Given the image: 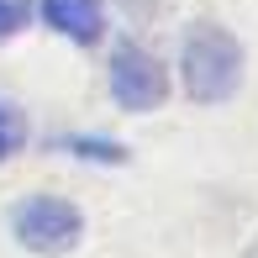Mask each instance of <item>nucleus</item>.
<instances>
[{
	"instance_id": "7",
	"label": "nucleus",
	"mask_w": 258,
	"mask_h": 258,
	"mask_svg": "<svg viewBox=\"0 0 258 258\" xmlns=\"http://www.w3.org/2000/svg\"><path fill=\"white\" fill-rule=\"evenodd\" d=\"M253 258H258V253H253Z\"/></svg>"
},
{
	"instance_id": "3",
	"label": "nucleus",
	"mask_w": 258,
	"mask_h": 258,
	"mask_svg": "<svg viewBox=\"0 0 258 258\" xmlns=\"http://www.w3.org/2000/svg\"><path fill=\"white\" fill-rule=\"evenodd\" d=\"M111 95H116L121 111H153V105H163V95H169V74H163V63L153 53L126 42V48L111 58Z\"/></svg>"
},
{
	"instance_id": "1",
	"label": "nucleus",
	"mask_w": 258,
	"mask_h": 258,
	"mask_svg": "<svg viewBox=\"0 0 258 258\" xmlns=\"http://www.w3.org/2000/svg\"><path fill=\"white\" fill-rule=\"evenodd\" d=\"M179 79L190 100H227L242 79V48L227 27L216 21H195L179 42Z\"/></svg>"
},
{
	"instance_id": "2",
	"label": "nucleus",
	"mask_w": 258,
	"mask_h": 258,
	"mask_svg": "<svg viewBox=\"0 0 258 258\" xmlns=\"http://www.w3.org/2000/svg\"><path fill=\"white\" fill-rule=\"evenodd\" d=\"M11 227H16L21 248H32V253H63V248L79 242L85 216H79V206L63 201V195H27V201L11 211Z\"/></svg>"
},
{
	"instance_id": "5",
	"label": "nucleus",
	"mask_w": 258,
	"mask_h": 258,
	"mask_svg": "<svg viewBox=\"0 0 258 258\" xmlns=\"http://www.w3.org/2000/svg\"><path fill=\"white\" fill-rule=\"evenodd\" d=\"M27 148V121L11 100H0V158H16Z\"/></svg>"
},
{
	"instance_id": "6",
	"label": "nucleus",
	"mask_w": 258,
	"mask_h": 258,
	"mask_svg": "<svg viewBox=\"0 0 258 258\" xmlns=\"http://www.w3.org/2000/svg\"><path fill=\"white\" fill-rule=\"evenodd\" d=\"M27 21H32V0H0V37L21 32Z\"/></svg>"
},
{
	"instance_id": "4",
	"label": "nucleus",
	"mask_w": 258,
	"mask_h": 258,
	"mask_svg": "<svg viewBox=\"0 0 258 258\" xmlns=\"http://www.w3.org/2000/svg\"><path fill=\"white\" fill-rule=\"evenodd\" d=\"M42 16H48V27H58L74 42H100L105 37L100 0H42Z\"/></svg>"
}]
</instances>
